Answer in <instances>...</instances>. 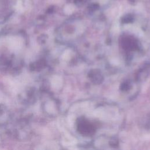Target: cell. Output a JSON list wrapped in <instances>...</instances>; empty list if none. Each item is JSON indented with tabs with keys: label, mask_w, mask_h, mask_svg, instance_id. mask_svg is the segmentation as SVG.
I'll return each instance as SVG.
<instances>
[{
	"label": "cell",
	"mask_w": 150,
	"mask_h": 150,
	"mask_svg": "<svg viewBox=\"0 0 150 150\" xmlns=\"http://www.w3.org/2000/svg\"><path fill=\"white\" fill-rule=\"evenodd\" d=\"M85 0H74V2L76 5H82Z\"/></svg>",
	"instance_id": "cell-1"
}]
</instances>
